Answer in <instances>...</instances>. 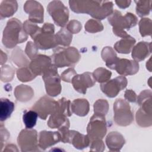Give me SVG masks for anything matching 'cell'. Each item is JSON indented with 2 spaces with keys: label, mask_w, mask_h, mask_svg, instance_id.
Wrapping results in <instances>:
<instances>
[{
  "label": "cell",
  "mask_w": 152,
  "mask_h": 152,
  "mask_svg": "<svg viewBox=\"0 0 152 152\" xmlns=\"http://www.w3.org/2000/svg\"><path fill=\"white\" fill-rule=\"evenodd\" d=\"M151 52V43L144 41L138 43L132 50V58L136 62L143 61Z\"/></svg>",
  "instance_id": "obj_19"
},
{
  "label": "cell",
  "mask_w": 152,
  "mask_h": 152,
  "mask_svg": "<svg viewBox=\"0 0 152 152\" xmlns=\"http://www.w3.org/2000/svg\"><path fill=\"white\" fill-rule=\"evenodd\" d=\"M77 74L75 69L72 68H69L65 69L61 75V79L65 82L71 83L73 77Z\"/></svg>",
  "instance_id": "obj_41"
},
{
  "label": "cell",
  "mask_w": 152,
  "mask_h": 152,
  "mask_svg": "<svg viewBox=\"0 0 152 152\" xmlns=\"http://www.w3.org/2000/svg\"><path fill=\"white\" fill-rule=\"evenodd\" d=\"M11 59L12 61L19 67L27 66L30 64L28 60L24 54L23 51L19 47H15L12 50Z\"/></svg>",
  "instance_id": "obj_26"
},
{
  "label": "cell",
  "mask_w": 152,
  "mask_h": 152,
  "mask_svg": "<svg viewBox=\"0 0 152 152\" xmlns=\"http://www.w3.org/2000/svg\"><path fill=\"white\" fill-rule=\"evenodd\" d=\"M66 28L72 34H77L81 30L82 25L78 20H72L67 24Z\"/></svg>",
  "instance_id": "obj_40"
},
{
  "label": "cell",
  "mask_w": 152,
  "mask_h": 152,
  "mask_svg": "<svg viewBox=\"0 0 152 152\" xmlns=\"http://www.w3.org/2000/svg\"><path fill=\"white\" fill-rule=\"evenodd\" d=\"M136 3V12L141 17L149 14L151 9L152 1H135Z\"/></svg>",
  "instance_id": "obj_30"
},
{
  "label": "cell",
  "mask_w": 152,
  "mask_h": 152,
  "mask_svg": "<svg viewBox=\"0 0 152 152\" xmlns=\"http://www.w3.org/2000/svg\"><path fill=\"white\" fill-rule=\"evenodd\" d=\"M45 84L46 91L48 95L55 97L59 95L62 90L61 84V77L58 73L57 67L53 64L42 75Z\"/></svg>",
  "instance_id": "obj_7"
},
{
  "label": "cell",
  "mask_w": 152,
  "mask_h": 152,
  "mask_svg": "<svg viewBox=\"0 0 152 152\" xmlns=\"http://www.w3.org/2000/svg\"><path fill=\"white\" fill-rule=\"evenodd\" d=\"M69 5L73 12L87 14L98 20L109 17L113 11V4L111 1L70 0Z\"/></svg>",
  "instance_id": "obj_1"
},
{
  "label": "cell",
  "mask_w": 152,
  "mask_h": 152,
  "mask_svg": "<svg viewBox=\"0 0 152 152\" xmlns=\"http://www.w3.org/2000/svg\"><path fill=\"white\" fill-rule=\"evenodd\" d=\"M23 26L26 33L29 34L30 36L34 35L40 28L36 24L31 22L29 20L25 21L23 24Z\"/></svg>",
  "instance_id": "obj_38"
},
{
  "label": "cell",
  "mask_w": 152,
  "mask_h": 152,
  "mask_svg": "<svg viewBox=\"0 0 152 152\" xmlns=\"http://www.w3.org/2000/svg\"><path fill=\"white\" fill-rule=\"evenodd\" d=\"M24 11L28 14L29 20L34 23H42L44 9L40 3L36 1H27L24 5Z\"/></svg>",
  "instance_id": "obj_17"
},
{
  "label": "cell",
  "mask_w": 152,
  "mask_h": 152,
  "mask_svg": "<svg viewBox=\"0 0 152 152\" xmlns=\"http://www.w3.org/2000/svg\"><path fill=\"white\" fill-rule=\"evenodd\" d=\"M51 59L52 64L57 68L74 66L80 61L81 55L74 47L56 46L53 49Z\"/></svg>",
  "instance_id": "obj_4"
},
{
  "label": "cell",
  "mask_w": 152,
  "mask_h": 152,
  "mask_svg": "<svg viewBox=\"0 0 152 152\" xmlns=\"http://www.w3.org/2000/svg\"><path fill=\"white\" fill-rule=\"evenodd\" d=\"M28 35L23 29V24L16 18L10 19L3 31L2 42L8 49L14 48L17 44L27 40Z\"/></svg>",
  "instance_id": "obj_2"
},
{
  "label": "cell",
  "mask_w": 152,
  "mask_h": 152,
  "mask_svg": "<svg viewBox=\"0 0 152 152\" xmlns=\"http://www.w3.org/2000/svg\"><path fill=\"white\" fill-rule=\"evenodd\" d=\"M61 141L72 144L78 150H83L90 145V140L87 135H84L74 130H64L61 133Z\"/></svg>",
  "instance_id": "obj_11"
},
{
  "label": "cell",
  "mask_w": 152,
  "mask_h": 152,
  "mask_svg": "<svg viewBox=\"0 0 152 152\" xmlns=\"http://www.w3.org/2000/svg\"><path fill=\"white\" fill-rule=\"evenodd\" d=\"M53 65L50 57L45 55H37L31 59L28 67L32 72L37 75H43Z\"/></svg>",
  "instance_id": "obj_15"
},
{
  "label": "cell",
  "mask_w": 152,
  "mask_h": 152,
  "mask_svg": "<svg viewBox=\"0 0 152 152\" xmlns=\"http://www.w3.org/2000/svg\"><path fill=\"white\" fill-rule=\"evenodd\" d=\"M127 79L124 76H118L100 84V89L107 97H116L127 86Z\"/></svg>",
  "instance_id": "obj_13"
},
{
  "label": "cell",
  "mask_w": 152,
  "mask_h": 152,
  "mask_svg": "<svg viewBox=\"0 0 152 152\" xmlns=\"http://www.w3.org/2000/svg\"><path fill=\"white\" fill-rule=\"evenodd\" d=\"M56 104L57 101L48 96H44L34 103L31 110H34L41 119L45 120L49 115L54 112Z\"/></svg>",
  "instance_id": "obj_12"
},
{
  "label": "cell",
  "mask_w": 152,
  "mask_h": 152,
  "mask_svg": "<svg viewBox=\"0 0 152 152\" xmlns=\"http://www.w3.org/2000/svg\"><path fill=\"white\" fill-rule=\"evenodd\" d=\"M115 3L116 4V5H118V7H119V8H126L127 7H128L131 3V1H129V0H122V1H120V0H118V1H115Z\"/></svg>",
  "instance_id": "obj_44"
},
{
  "label": "cell",
  "mask_w": 152,
  "mask_h": 152,
  "mask_svg": "<svg viewBox=\"0 0 152 152\" xmlns=\"http://www.w3.org/2000/svg\"><path fill=\"white\" fill-rule=\"evenodd\" d=\"M55 37L58 45L67 47L69 46L72 41V34L66 28L62 27L55 34Z\"/></svg>",
  "instance_id": "obj_28"
},
{
  "label": "cell",
  "mask_w": 152,
  "mask_h": 152,
  "mask_svg": "<svg viewBox=\"0 0 152 152\" xmlns=\"http://www.w3.org/2000/svg\"><path fill=\"white\" fill-rule=\"evenodd\" d=\"M72 84L74 89L78 93L86 94L87 88L93 87L96 81L93 76V73L85 72L81 74H77L72 80Z\"/></svg>",
  "instance_id": "obj_16"
},
{
  "label": "cell",
  "mask_w": 152,
  "mask_h": 152,
  "mask_svg": "<svg viewBox=\"0 0 152 152\" xmlns=\"http://www.w3.org/2000/svg\"><path fill=\"white\" fill-rule=\"evenodd\" d=\"M14 103L6 98L1 99L0 120L1 122L7 120L11 116L14 110Z\"/></svg>",
  "instance_id": "obj_25"
},
{
  "label": "cell",
  "mask_w": 152,
  "mask_h": 152,
  "mask_svg": "<svg viewBox=\"0 0 152 152\" xmlns=\"http://www.w3.org/2000/svg\"><path fill=\"white\" fill-rule=\"evenodd\" d=\"M90 104L86 99H77L71 103V110L72 113L79 116H84L89 112Z\"/></svg>",
  "instance_id": "obj_22"
},
{
  "label": "cell",
  "mask_w": 152,
  "mask_h": 152,
  "mask_svg": "<svg viewBox=\"0 0 152 152\" xmlns=\"http://www.w3.org/2000/svg\"><path fill=\"white\" fill-rule=\"evenodd\" d=\"M93 107L94 114L105 116L109 110V103L105 99H99L94 103Z\"/></svg>",
  "instance_id": "obj_35"
},
{
  "label": "cell",
  "mask_w": 152,
  "mask_h": 152,
  "mask_svg": "<svg viewBox=\"0 0 152 152\" xmlns=\"http://www.w3.org/2000/svg\"><path fill=\"white\" fill-rule=\"evenodd\" d=\"M106 144L111 151H119L125 143L124 136L116 131L109 132L106 138Z\"/></svg>",
  "instance_id": "obj_20"
},
{
  "label": "cell",
  "mask_w": 152,
  "mask_h": 152,
  "mask_svg": "<svg viewBox=\"0 0 152 152\" xmlns=\"http://www.w3.org/2000/svg\"><path fill=\"white\" fill-rule=\"evenodd\" d=\"M103 28L104 27L100 20L96 19H90L85 24V30L91 33L101 31Z\"/></svg>",
  "instance_id": "obj_36"
},
{
  "label": "cell",
  "mask_w": 152,
  "mask_h": 152,
  "mask_svg": "<svg viewBox=\"0 0 152 152\" xmlns=\"http://www.w3.org/2000/svg\"><path fill=\"white\" fill-rule=\"evenodd\" d=\"M1 65H3L4 63L6 62L7 60V56L6 53H4L2 50L1 51Z\"/></svg>",
  "instance_id": "obj_45"
},
{
  "label": "cell",
  "mask_w": 152,
  "mask_h": 152,
  "mask_svg": "<svg viewBox=\"0 0 152 152\" xmlns=\"http://www.w3.org/2000/svg\"><path fill=\"white\" fill-rule=\"evenodd\" d=\"M125 99L129 102H136L137 96L135 93L132 90H126L124 94Z\"/></svg>",
  "instance_id": "obj_43"
},
{
  "label": "cell",
  "mask_w": 152,
  "mask_h": 152,
  "mask_svg": "<svg viewBox=\"0 0 152 152\" xmlns=\"http://www.w3.org/2000/svg\"><path fill=\"white\" fill-rule=\"evenodd\" d=\"M139 30L141 36L144 37L151 36L152 33V21L148 18H142L138 23Z\"/></svg>",
  "instance_id": "obj_34"
},
{
  "label": "cell",
  "mask_w": 152,
  "mask_h": 152,
  "mask_svg": "<svg viewBox=\"0 0 152 152\" xmlns=\"http://www.w3.org/2000/svg\"><path fill=\"white\" fill-rule=\"evenodd\" d=\"M17 140L18 145L23 152L39 151L37 132L34 129H23L20 132Z\"/></svg>",
  "instance_id": "obj_9"
},
{
  "label": "cell",
  "mask_w": 152,
  "mask_h": 152,
  "mask_svg": "<svg viewBox=\"0 0 152 152\" xmlns=\"http://www.w3.org/2000/svg\"><path fill=\"white\" fill-rule=\"evenodd\" d=\"M38 115L33 110L24 111L23 115V121L26 128L32 129L36 124Z\"/></svg>",
  "instance_id": "obj_31"
},
{
  "label": "cell",
  "mask_w": 152,
  "mask_h": 152,
  "mask_svg": "<svg viewBox=\"0 0 152 152\" xmlns=\"http://www.w3.org/2000/svg\"><path fill=\"white\" fill-rule=\"evenodd\" d=\"M38 49V48L34 43L29 41L26 45L25 53L28 56V57L31 60L37 55Z\"/></svg>",
  "instance_id": "obj_39"
},
{
  "label": "cell",
  "mask_w": 152,
  "mask_h": 152,
  "mask_svg": "<svg viewBox=\"0 0 152 152\" xmlns=\"http://www.w3.org/2000/svg\"><path fill=\"white\" fill-rule=\"evenodd\" d=\"M135 119L137 124L141 127L150 126L152 124L151 114L145 112L141 108L136 112Z\"/></svg>",
  "instance_id": "obj_29"
},
{
  "label": "cell",
  "mask_w": 152,
  "mask_h": 152,
  "mask_svg": "<svg viewBox=\"0 0 152 152\" xmlns=\"http://www.w3.org/2000/svg\"><path fill=\"white\" fill-rule=\"evenodd\" d=\"M17 76L18 79L21 82L30 81L36 77L30 70L29 67L27 66L18 68L17 70Z\"/></svg>",
  "instance_id": "obj_33"
},
{
  "label": "cell",
  "mask_w": 152,
  "mask_h": 152,
  "mask_svg": "<svg viewBox=\"0 0 152 152\" xmlns=\"http://www.w3.org/2000/svg\"><path fill=\"white\" fill-rule=\"evenodd\" d=\"M112 69L115 70L117 73L122 75H132L138 72L139 64L138 62L125 58H118Z\"/></svg>",
  "instance_id": "obj_14"
},
{
  "label": "cell",
  "mask_w": 152,
  "mask_h": 152,
  "mask_svg": "<svg viewBox=\"0 0 152 152\" xmlns=\"http://www.w3.org/2000/svg\"><path fill=\"white\" fill-rule=\"evenodd\" d=\"M18 4L16 1H2L0 5L1 19L12 16L17 10Z\"/></svg>",
  "instance_id": "obj_24"
},
{
  "label": "cell",
  "mask_w": 152,
  "mask_h": 152,
  "mask_svg": "<svg viewBox=\"0 0 152 152\" xmlns=\"http://www.w3.org/2000/svg\"><path fill=\"white\" fill-rule=\"evenodd\" d=\"M15 74V69L11 66L5 65L1 66V80L3 82L10 81L12 80Z\"/></svg>",
  "instance_id": "obj_37"
},
{
  "label": "cell",
  "mask_w": 152,
  "mask_h": 152,
  "mask_svg": "<svg viewBox=\"0 0 152 152\" xmlns=\"http://www.w3.org/2000/svg\"><path fill=\"white\" fill-rule=\"evenodd\" d=\"M114 121L121 126L131 124L134 121V115L128 102L122 99H118L113 104Z\"/></svg>",
  "instance_id": "obj_6"
},
{
  "label": "cell",
  "mask_w": 152,
  "mask_h": 152,
  "mask_svg": "<svg viewBox=\"0 0 152 152\" xmlns=\"http://www.w3.org/2000/svg\"><path fill=\"white\" fill-rule=\"evenodd\" d=\"M87 132L90 142L94 140H102L107 132L105 116L94 114L90 119Z\"/></svg>",
  "instance_id": "obj_8"
},
{
  "label": "cell",
  "mask_w": 152,
  "mask_h": 152,
  "mask_svg": "<svg viewBox=\"0 0 152 152\" xmlns=\"http://www.w3.org/2000/svg\"><path fill=\"white\" fill-rule=\"evenodd\" d=\"M14 94L18 101L26 102L30 100L34 96V90L28 86L21 84L15 88Z\"/></svg>",
  "instance_id": "obj_21"
},
{
  "label": "cell",
  "mask_w": 152,
  "mask_h": 152,
  "mask_svg": "<svg viewBox=\"0 0 152 152\" xmlns=\"http://www.w3.org/2000/svg\"><path fill=\"white\" fill-rule=\"evenodd\" d=\"M61 140V137L58 131H42L39 133V147L43 150L55 145Z\"/></svg>",
  "instance_id": "obj_18"
},
{
  "label": "cell",
  "mask_w": 152,
  "mask_h": 152,
  "mask_svg": "<svg viewBox=\"0 0 152 152\" xmlns=\"http://www.w3.org/2000/svg\"><path fill=\"white\" fill-rule=\"evenodd\" d=\"M107 20L113 27V33L122 38L129 36L125 29L129 30L131 27L135 26L138 22L137 17L134 14L126 12L123 16L121 12L118 10H114L108 17Z\"/></svg>",
  "instance_id": "obj_3"
},
{
  "label": "cell",
  "mask_w": 152,
  "mask_h": 152,
  "mask_svg": "<svg viewBox=\"0 0 152 152\" xmlns=\"http://www.w3.org/2000/svg\"><path fill=\"white\" fill-rule=\"evenodd\" d=\"M47 11L58 26L64 27L66 25L69 19V11L61 1L49 2Z\"/></svg>",
  "instance_id": "obj_10"
},
{
  "label": "cell",
  "mask_w": 152,
  "mask_h": 152,
  "mask_svg": "<svg viewBox=\"0 0 152 152\" xmlns=\"http://www.w3.org/2000/svg\"><path fill=\"white\" fill-rule=\"evenodd\" d=\"M54 31L53 24L46 23L31 37L38 49L42 50L53 49L58 46Z\"/></svg>",
  "instance_id": "obj_5"
},
{
  "label": "cell",
  "mask_w": 152,
  "mask_h": 152,
  "mask_svg": "<svg viewBox=\"0 0 152 152\" xmlns=\"http://www.w3.org/2000/svg\"><path fill=\"white\" fill-rule=\"evenodd\" d=\"M105 149V145L102 139L94 140L90 142V151H103Z\"/></svg>",
  "instance_id": "obj_42"
},
{
  "label": "cell",
  "mask_w": 152,
  "mask_h": 152,
  "mask_svg": "<svg viewBox=\"0 0 152 152\" xmlns=\"http://www.w3.org/2000/svg\"><path fill=\"white\" fill-rule=\"evenodd\" d=\"M101 56L103 60L106 62V65L111 69L118 58L114 50L110 46L103 48L102 50Z\"/></svg>",
  "instance_id": "obj_27"
},
{
  "label": "cell",
  "mask_w": 152,
  "mask_h": 152,
  "mask_svg": "<svg viewBox=\"0 0 152 152\" xmlns=\"http://www.w3.org/2000/svg\"><path fill=\"white\" fill-rule=\"evenodd\" d=\"M135 42V39L129 35L118 41L114 45V49L119 53L128 54L131 52Z\"/></svg>",
  "instance_id": "obj_23"
},
{
  "label": "cell",
  "mask_w": 152,
  "mask_h": 152,
  "mask_svg": "<svg viewBox=\"0 0 152 152\" xmlns=\"http://www.w3.org/2000/svg\"><path fill=\"white\" fill-rule=\"evenodd\" d=\"M93 76L96 81L102 84L106 83L110 80L112 76V72L104 68L100 67L94 71Z\"/></svg>",
  "instance_id": "obj_32"
}]
</instances>
